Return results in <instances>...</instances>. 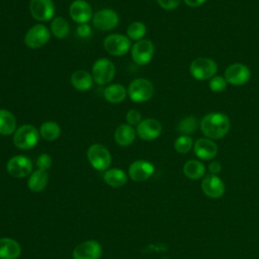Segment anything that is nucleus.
<instances>
[{
	"label": "nucleus",
	"mask_w": 259,
	"mask_h": 259,
	"mask_svg": "<svg viewBox=\"0 0 259 259\" xmlns=\"http://www.w3.org/2000/svg\"><path fill=\"white\" fill-rule=\"evenodd\" d=\"M202 134L210 140H220L224 138L230 131L231 122L229 117L222 112H210L205 114L200 122Z\"/></svg>",
	"instance_id": "1"
},
{
	"label": "nucleus",
	"mask_w": 259,
	"mask_h": 259,
	"mask_svg": "<svg viewBox=\"0 0 259 259\" xmlns=\"http://www.w3.org/2000/svg\"><path fill=\"white\" fill-rule=\"evenodd\" d=\"M189 72L190 75L198 81L209 80L215 76L218 72V64L212 59L200 57L191 62Z\"/></svg>",
	"instance_id": "2"
},
{
	"label": "nucleus",
	"mask_w": 259,
	"mask_h": 259,
	"mask_svg": "<svg viewBox=\"0 0 259 259\" xmlns=\"http://www.w3.org/2000/svg\"><path fill=\"white\" fill-rule=\"evenodd\" d=\"M39 136V132L34 125L22 124L13 134V143L20 150H28L36 146Z\"/></svg>",
	"instance_id": "3"
},
{
	"label": "nucleus",
	"mask_w": 259,
	"mask_h": 259,
	"mask_svg": "<svg viewBox=\"0 0 259 259\" xmlns=\"http://www.w3.org/2000/svg\"><path fill=\"white\" fill-rule=\"evenodd\" d=\"M127 94L134 102H145L152 98L154 94V86L152 82L146 78H137L130 83Z\"/></svg>",
	"instance_id": "4"
},
{
	"label": "nucleus",
	"mask_w": 259,
	"mask_h": 259,
	"mask_svg": "<svg viewBox=\"0 0 259 259\" xmlns=\"http://www.w3.org/2000/svg\"><path fill=\"white\" fill-rule=\"evenodd\" d=\"M87 159L90 165L98 171L107 170L111 163V156L109 151L100 144H93L88 148Z\"/></svg>",
	"instance_id": "5"
},
{
	"label": "nucleus",
	"mask_w": 259,
	"mask_h": 259,
	"mask_svg": "<svg viewBox=\"0 0 259 259\" xmlns=\"http://www.w3.org/2000/svg\"><path fill=\"white\" fill-rule=\"evenodd\" d=\"M115 75V67L107 58L96 60L92 66L93 81L98 85H106L111 82Z\"/></svg>",
	"instance_id": "6"
},
{
	"label": "nucleus",
	"mask_w": 259,
	"mask_h": 259,
	"mask_svg": "<svg viewBox=\"0 0 259 259\" xmlns=\"http://www.w3.org/2000/svg\"><path fill=\"white\" fill-rule=\"evenodd\" d=\"M103 46L107 53L115 57L125 55L132 48L131 39L120 33H112L107 35L103 40Z\"/></svg>",
	"instance_id": "7"
},
{
	"label": "nucleus",
	"mask_w": 259,
	"mask_h": 259,
	"mask_svg": "<svg viewBox=\"0 0 259 259\" xmlns=\"http://www.w3.org/2000/svg\"><path fill=\"white\" fill-rule=\"evenodd\" d=\"M51 38V31L44 24L31 26L24 35V44L29 49H39L44 47Z\"/></svg>",
	"instance_id": "8"
},
{
	"label": "nucleus",
	"mask_w": 259,
	"mask_h": 259,
	"mask_svg": "<svg viewBox=\"0 0 259 259\" xmlns=\"http://www.w3.org/2000/svg\"><path fill=\"white\" fill-rule=\"evenodd\" d=\"M155 48L150 39H141L136 41L132 47L131 54L133 61L139 66H145L149 64L154 56Z\"/></svg>",
	"instance_id": "9"
},
{
	"label": "nucleus",
	"mask_w": 259,
	"mask_h": 259,
	"mask_svg": "<svg viewBox=\"0 0 259 259\" xmlns=\"http://www.w3.org/2000/svg\"><path fill=\"white\" fill-rule=\"evenodd\" d=\"M226 81L235 86H242L246 84L251 78L250 69L241 63H235L230 65L224 73Z\"/></svg>",
	"instance_id": "10"
},
{
	"label": "nucleus",
	"mask_w": 259,
	"mask_h": 259,
	"mask_svg": "<svg viewBox=\"0 0 259 259\" xmlns=\"http://www.w3.org/2000/svg\"><path fill=\"white\" fill-rule=\"evenodd\" d=\"M6 168L7 172L12 177L23 178L31 173L32 163L29 158L22 155H17L8 160Z\"/></svg>",
	"instance_id": "11"
},
{
	"label": "nucleus",
	"mask_w": 259,
	"mask_h": 259,
	"mask_svg": "<svg viewBox=\"0 0 259 259\" xmlns=\"http://www.w3.org/2000/svg\"><path fill=\"white\" fill-rule=\"evenodd\" d=\"M93 25L99 30L107 31L115 28L119 22L118 14L109 8L98 10L93 15Z\"/></svg>",
	"instance_id": "12"
},
{
	"label": "nucleus",
	"mask_w": 259,
	"mask_h": 259,
	"mask_svg": "<svg viewBox=\"0 0 259 259\" xmlns=\"http://www.w3.org/2000/svg\"><path fill=\"white\" fill-rule=\"evenodd\" d=\"M29 11L35 20L49 21L55 15V4L53 0H31Z\"/></svg>",
	"instance_id": "13"
},
{
	"label": "nucleus",
	"mask_w": 259,
	"mask_h": 259,
	"mask_svg": "<svg viewBox=\"0 0 259 259\" xmlns=\"http://www.w3.org/2000/svg\"><path fill=\"white\" fill-rule=\"evenodd\" d=\"M102 255V248L97 241H85L73 250V259H99Z\"/></svg>",
	"instance_id": "14"
},
{
	"label": "nucleus",
	"mask_w": 259,
	"mask_h": 259,
	"mask_svg": "<svg viewBox=\"0 0 259 259\" xmlns=\"http://www.w3.org/2000/svg\"><path fill=\"white\" fill-rule=\"evenodd\" d=\"M69 13L71 18L79 24L88 23L93 17L92 8L85 0H74L70 4Z\"/></svg>",
	"instance_id": "15"
},
{
	"label": "nucleus",
	"mask_w": 259,
	"mask_h": 259,
	"mask_svg": "<svg viewBox=\"0 0 259 259\" xmlns=\"http://www.w3.org/2000/svg\"><path fill=\"white\" fill-rule=\"evenodd\" d=\"M201 189L207 197L215 199L224 195L226 186L218 175L208 174L201 181Z\"/></svg>",
	"instance_id": "16"
},
{
	"label": "nucleus",
	"mask_w": 259,
	"mask_h": 259,
	"mask_svg": "<svg viewBox=\"0 0 259 259\" xmlns=\"http://www.w3.org/2000/svg\"><path fill=\"white\" fill-rule=\"evenodd\" d=\"M162 132L160 121L155 118H145L137 125L136 133L144 141H153L157 139Z\"/></svg>",
	"instance_id": "17"
},
{
	"label": "nucleus",
	"mask_w": 259,
	"mask_h": 259,
	"mask_svg": "<svg viewBox=\"0 0 259 259\" xmlns=\"http://www.w3.org/2000/svg\"><path fill=\"white\" fill-rule=\"evenodd\" d=\"M155 171V167L152 163L146 160H137L130 165L128 175L132 180L142 182L149 179Z\"/></svg>",
	"instance_id": "18"
},
{
	"label": "nucleus",
	"mask_w": 259,
	"mask_h": 259,
	"mask_svg": "<svg viewBox=\"0 0 259 259\" xmlns=\"http://www.w3.org/2000/svg\"><path fill=\"white\" fill-rule=\"evenodd\" d=\"M217 144L207 138H200L193 144V152L195 156L201 160H211L218 154Z\"/></svg>",
	"instance_id": "19"
},
{
	"label": "nucleus",
	"mask_w": 259,
	"mask_h": 259,
	"mask_svg": "<svg viewBox=\"0 0 259 259\" xmlns=\"http://www.w3.org/2000/svg\"><path fill=\"white\" fill-rule=\"evenodd\" d=\"M21 254L20 245L11 238L0 239V259H17Z\"/></svg>",
	"instance_id": "20"
},
{
	"label": "nucleus",
	"mask_w": 259,
	"mask_h": 259,
	"mask_svg": "<svg viewBox=\"0 0 259 259\" xmlns=\"http://www.w3.org/2000/svg\"><path fill=\"white\" fill-rule=\"evenodd\" d=\"M136 135L137 133L132 125L127 123H122L118 125L114 132V141L119 146L126 147L134 143Z\"/></svg>",
	"instance_id": "21"
},
{
	"label": "nucleus",
	"mask_w": 259,
	"mask_h": 259,
	"mask_svg": "<svg viewBox=\"0 0 259 259\" xmlns=\"http://www.w3.org/2000/svg\"><path fill=\"white\" fill-rule=\"evenodd\" d=\"M71 84L79 91H87L92 87L93 84L92 74L86 70H77L71 76Z\"/></svg>",
	"instance_id": "22"
},
{
	"label": "nucleus",
	"mask_w": 259,
	"mask_h": 259,
	"mask_svg": "<svg viewBox=\"0 0 259 259\" xmlns=\"http://www.w3.org/2000/svg\"><path fill=\"white\" fill-rule=\"evenodd\" d=\"M127 94V90L123 85L115 83L106 86L103 90V97L106 101L110 103H120L122 102Z\"/></svg>",
	"instance_id": "23"
},
{
	"label": "nucleus",
	"mask_w": 259,
	"mask_h": 259,
	"mask_svg": "<svg viewBox=\"0 0 259 259\" xmlns=\"http://www.w3.org/2000/svg\"><path fill=\"white\" fill-rule=\"evenodd\" d=\"M48 181H49V175L47 171L37 169L30 174L27 181V186L31 191L39 192L46 188Z\"/></svg>",
	"instance_id": "24"
},
{
	"label": "nucleus",
	"mask_w": 259,
	"mask_h": 259,
	"mask_svg": "<svg viewBox=\"0 0 259 259\" xmlns=\"http://www.w3.org/2000/svg\"><path fill=\"white\" fill-rule=\"evenodd\" d=\"M16 131V119L12 112L7 109H0V135L10 136Z\"/></svg>",
	"instance_id": "25"
},
{
	"label": "nucleus",
	"mask_w": 259,
	"mask_h": 259,
	"mask_svg": "<svg viewBox=\"0 0 259 259\" xmlns=\"http://www.w3.org/2000/svg\"><path fill=\"white\" fill-rule=\"evenodd\" d=\"M184 175L191 180H198L205 174V166L198 160H189L183 166Z\"/></svg>",
	"instance_id": "26"
},
{
	"label": "nucleus",
	"mask_w": 259,
	"mask_h": 259,
	"mask_svg": "<svg viewBox=\"0 0 259 259\" xmlns=\"http://www.w3.org/2000/svg\"><path fill=\"white\" fill-rule=\"evenodd\" d=\"M103 179L105 183L111 187H121L126 183L127 178L123 170L119 168H111L104 172Z\"/></svg>",
	"instance_id": "27"
},
{
	"label": "nucleus",
	"mask_w": 259,
	"mask_h": 259,
	"mask_svg": "<svg viewBox=\"0 0 259 259\" xmlns=\"http://www.w3.org/2000/svg\"><path fill=\"white\" fill-rule=\"evenodd\" d=\"M39 135L42 139H45L46 141H55L57 140L60 135H61V127L59 125V123H57L56 121H45L41 123L39 130Z\"/></svg>",
	"instance_id": "28"
},
{
	"label": "nucleus",
	"mask_w": 259,
	"mask_h": 259,
	"mask_svg": "<svg viewBox=\"0 0 259 259\" xmlns=\"http://www.w3.org/2000/svg\"><path fill=\"white\" fill-rule=\"evenodd\" d=\"M51 31L57 38H65L70 32V24L62 16L55 17L51 23Z\"/></svg>",
	"instance_id": "29"
},
{
	"label": "nucleus",
	"mask_w": 259,
	"mask_h": 259,
	"mask_svg": "<svg viewBox=\"0 0 259 259\" xmlns=\"http://www.w3.org/2000/svg\"><path fill=\"white\" fill-rule=\"evenodd\" d=\"M147 32L146 25L141 21H134L132 22L127 29H126V35L132 40H141L144 38Z\"/></svg>",
	"instance_id": "30"
},
{
	"label": "nucleus",
	"mask_w": 259,
	"mask_h": 259,
	"mask_svg": "<svg viewBox=\"0 0 259 259\" xmlns=\"http://www.w3.org/2000/svg\"><path fill=\"white\" fill-rule=\"evenodd\" d=\"M198 125V121L196 119L195 116L193 115H188L183 117L179 124H178V131L185 136H189L190 134H192Z\"/></svg>",
	"instance_id": "31"
},
{
	"label": "nucleus",
	"mask_w": 259,
	"mask_h": 259,
	"mask_svg": "<svg viewBox=\"0 0 259 259\" xmlns=\"http://www.w3.org/2000/svg\"><path fill=\"white\" fill-rule=\"evenodd\" d=\"M175 150L180 154H186L193 148V141L191 137L181 135L174 142Z\"/></svg>",
	"instance_id": "32"
},
{
	"label": "nucleus",
	"mask_w": 259,
	"mask_h": 259,
	"mask_svg": "<svg viewBox=\"0 0 259 259\" xmlns=\"http://www.w3.org/2000/svg\"><path fill=\"white\" fill-rule=\"evenodd\" d=\"M227 84H228V82L226 81L224 76L215 75L211 79H209L208 87L212 92L221 93L227 88Z\"/></svg>",
	"instance_id": "33"
},
{
	"label": "nucleus",
	"mask_w": 259,
	"mask_h": 259,
	"mask_svg": "<svg viewBox=\"0 0 259 259\" xmlns=\"http://www.w3.org/2000/svg\"><path fill=\"white\" fill-rule=\"evenodd\" d=\"M53 160L49 154H40L36 159V166L40 170L47 171L52 166Z\"/></svg>",
	"instance_id": "34"
},
{
	"label": "nucleus",
	"mask_w": 259,
	"mask_h": 259,
	"mask_svg": "<svg viewBox=\"0 0 259 259\" xmlns=\"http://www.w3.org/2000/svg\"><path fill=\"white\" fill-rule=\"evenodd\" d=\"M125 119L130 125H138L142 121V114L136 109H130L125 114Z\"/></svg>",
	"instance_id": "35"
},
{
	"label": "nucleus",
	"mask_w": 259,
	"mask_h": 259,
	"mask_svg": "<svg viewBox=\"0 0 259 259\" xmlns=\"http://www.w3.org/2000/svg\"><path fill=\"white\" fill-rule=\"evenodd\" d=\"M160 7H162L165 10H174L179 5L181 0H156Z\"/></svg>",
	"instance_id": "36"
},
{
	"label": "nucleus",
	"mask_w": 259,
	"mask_h": 259,
	"mask_svg": "<svg viewBox=\"0 0 259 259\" xmlns=\"http://www.w3.org/2000/svg\"><path fill=\"white\" fill-rule=\"evenodd\" d=\"M76 32L80 37H88L91 34V27L88 25V23L79 24Z\"/></svg>",
	"instance_id": "37"
},
{
	"label": "nucleus",
	"mask_w": 259,
	"mask_h": 259,
	"mask_svg": "<svg viewBox=\"0 0 259 259\" xmlns=\"http://www.w3.org/2000/svg\"><path fill=\"white\" fill-rule=\"evenodd\" d=\"M208 170L210 172V174H213V175H217L221 172L222 170V165L220 162L218 161H213L211 162L209 165H208Z\"/></svg>",
	"instance_id": "38"
},
{
	"label": "nucleus",
	"mask_w": 259,
	"mask_h": 259,
	"mask_svg": "<svg viewBox=\"0 0 259 259\" xmlns=\"http://www.w3.org/2000/svg\"><path fill=\"white\" fill-rule=\"evenodd\" d=\"M189 7H199L205 3L206 0H183Z\"/></svg>",
	"instance_id": "39"
}]
</instances>
